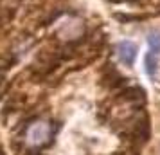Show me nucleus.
Instances as JSON below:
<instances>
[{"label":"nucleus","instance_id":"obj_3","mask_svg":"<svg viewBox=\"0 0 160 155\" xmlns=\"http://www.w3.org/2000/svg\"><path fill=\"white\" fill-rule=\"evenodd\" d=\"M115 54L124 65L130 67L135 63V58H137V45L131 42H119L115 45Z\"/></svg>","mask_w":160,"mask_h":155},{"label":"nucleus","instance_id":"obj_2","mask_svg":"<svg viewBox=\"0 0 160 155\" xmlns=\"http://www.w3.org/2000/svg\"><path fill=\"white\" fill-rule=\"evenodd\" d=\"M83 34H85V22L78 16L68 18L58 29V38L63 42H68V44H76L78 40L83 38Z\"/></svg>","mask_w":160,"mask_h":155},{"label":"nucleus","instance_id":"obj_5","mask_svg":"<svg viewBox=\"0 0 160 155\" xmlns=\"http://www.w3.org/2000/svg\"><path fill=\"white\" fill-rule=\"evenodd\" d=\"M148 47H149V49H148L149 52L160 56V33L153 31V33L148 34Z\"/></svg>","mask_w":160,"mask_h":155},{"label":"nucleus","instance_id":"obj_6","mask_svg":"<svg viewBox=\"0 0 160 155\" xmlns=\"http://www.w3.org/2000/svg\"><path fill=\"white\" fill-rule=\"evenodd\" d=\"M0 155H6V152H4V148H2V144H0Z\"/></svg>","mask_w":160,"mask_h":155},{"label":"nucleus","instance_id":"obj_1","mask_svg":"<svg viewBox=\"0 0 160 155\" xmlns=\"http://www.w3.org/2000/svg\"><path fill=\"white\" fill-rule=\"evenodd\" d=\"M54 133H56L54 125L49 121H43V119H32L27 126V130H25L27 142L34 148L51 146L52 141H54Z\"/></svg>","mask_w":160,"mask_h":155},{"label":"nucleus","instance_id":"obj_4","mask_svg":"<svg viewBox=\"0 0 160 155\" xmlns=\"http://www.w3.org/2000/svg\"><path fill=\"white\" fill-rule=\"evenodd\" d=\"M124 81H126V80L117 72L115 69H106L104 74H102V83L108 85V87H112V89H117V87L124 85Z\"/></svg>","mask_w":160,"mask_h":155}]
</instances>
